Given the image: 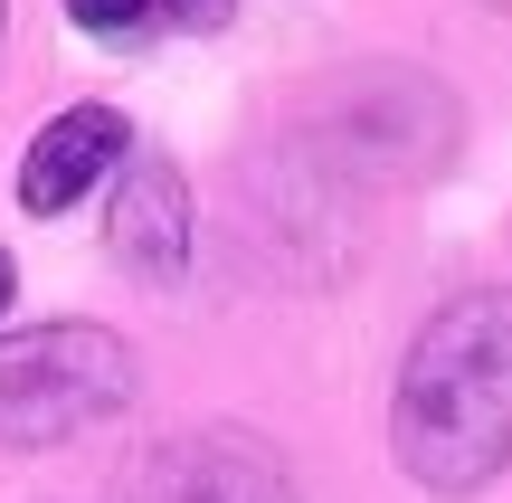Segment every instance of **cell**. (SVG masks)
Here are the masks:
<instances>
[{
	"label": "cell",
	"mask_w": 512,
	"mask_h": 503,
	"mask_svg": "<svg viewBox=\"0 0 512 503\" xmlns=\"http://www.w3.org/2000/svg\"><path fill=\"white\" fill-rule=\"evenodd\" d=\"M190 238H200V209H190L181 162L133 152V162L105 181V247H114L143 285H171V276L190 266Z\"/></svg>",
	"instance_id": "cell-5"
},
{
	"label": "cell",
	"mask_w": 512,
	"mask_h": 503,
	"mask_svg": "<svg viewBox=\"0 0 512 503\" xmlns=\"http://www.w3.org/2000/svg\"><path fill=\"white\" fill-rule=\"evenodd\" d=\"M10 295H19V266H10V247H0V314H10Z\"/></svg>",
	"instance_id": "cell-9"
},
{
	"label": "cell",
	"mask_w": 512,
	"mask_h": 503,
	"mask_svg": "<svg viewBox=\"0 0 512 503\" xmlns=\"http://www.w3.org/2000/svg\"><path fill=\"white\" fill-rule=\"evenodd\" d=\"M143 371H133V342L105 323L67 314V323H29V333H0V447H67V437L105 428L133 409Z\"/></svg>",
	"instance_id": "cell-3"
},
{
	"label": "cell",
	"mask_w": 512,
	"mask_h": 503,
	"mask_svg": "<svg viewBox=\"0 0 512 503\" xmlns=\"http://www.w3.org/2000/svg\"><path fill=\"white\" fill-rule=\"evenodd\" d=\"M0 19H10V0H0Z\"/></svg>",
	"instance_id": "cell-11"
},
{
	"label": "cell",
	"mask_w": 512,
	"mask_h": 503,
	"mask_svg": "<svg viewBox=\"0 0 512 503\" xmlns=\"http://www.w3.org/2000/svg\"><path fill=\"white\" fill-rule=\"evenodd\" d=\"M484 10H503V19H512V0H484Z\"/></svg>",
	"instance_id": "cell-10"
},
{
	"label": "cell",
	"mask_w": 512,
	"mask_h": 503,
	"mask_svg": "<svg viewBox=\"0 0 512 503\" xmlns=\"http://www.w3.org/2000/svg\"><path fill=\"white\" fill-rule=\"evenodd\" d=\"M228 19H238V0H162V29H190V38L228 29Z\"/></svg>",
	"instance_id": "cell-8"
},
{
	"label": "cell",
	"mask_w": 512,
	"mask_h": 503,
	"mask_svg": "<svg viewBox=\"0 0 512 503\" xmlns=\"http://www.w3.org/2000/svg\"><path fill=\"white\" fill-rule=\"evenodd\" d=\"M57 10H67L95 48H152V29H162V0H57Z\"/></svg>",
	"instance_id": "cell-7"
},
{
	"label": "cell",
	"mask_w": 512,
	"mask_h": 503,
	"mask_svg": "<svg viewBox=\"0 0 512 503\" xmlns=\"http://www.w3.org/2000/svg\"><path fill=\"white\" fill-rule=\"evenodd\" d=\"M124 162H133V124L124 114L114 105H67L19 152V209H29V219H67V209L86 200V190H105Z\"/></svg>",
	"instance_id": "cell-6"
},
{
	"label": "cell",
	"mask_w": 512,
	"mask_h": 503,
	"mask_svg": "<svg viewBox=\"0 0 512 503\" xmlns=\"http://www.w3.org/2000/svg\"><path fill=\"white\" fill-rule=\"evenodd\" d=\"M313 152L332 190H418L456 162L465 95L427 67H351L313 95Z\"/></svg>",
	"instance_id": "cell-2"
},
{
	"label": "cell",
	"mask_w": 512,
	"mask_h": 503,
	"mask_svg": "<svg viewBox=\"0 0 512 503\" xmlns=\"http://www.w3.org/2000/svg\"><path fill=\"white\" fill-rule=\"evenodd\" d=\"M389 456L446 503L512 466V285H465L418 323L389 390Z\"/></svg>",
	"instance_id": "cell-1"
},
{
	"label": "cell",
	"mask_w": 512,
	"mask_h": 503,
	"mask_svg": "<svg viewBox=\"0 0 512 503\" xmlns=\"http://www.w3.org/2000/svg\"><path fill=\"white\" fill-rule=\"evenodd\" d=\"M133 503H304L294 466L247 428H181L143 456Z\"/></svg>",
	"instance_id": "cell-4"
}]
</instances>
